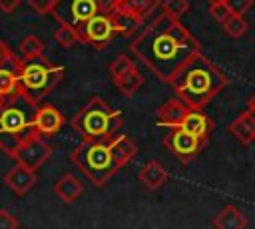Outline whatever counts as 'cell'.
I'll return each mask as SVG.
<instances>
[{"label":"cell","mask_w":255,"mask_h":229,"mask_svg":"<svg viewBox=\"0 0 255 229\" xmlns=\"http://www.w3.org/2000/svg\"><path fill=\"white\" fill-rule=\"evenodd\" d=\"M131 52L153 72L155 78L169 84L173 76L201 52L199 40L167 14H159L131 42Z\"/></svg>","instance_id":"6da1fadb"},{"label":"cell","mask_w":255,"mask_h":229,"mask_svg":"<svg viewBox=\"0 0 255 229\" xmlns=\"http://www.w3.org/2000/svg\"><path fill=\"white\" fill-rule=\"evenodd\" d=\"M169 86L189 108L203 110L227 86V76L199 52L173 76Z\"/></svg>","instance_id":"7a4b0ae2"},{"label":"cell","mask_w":255,"mask_h":229,"mask_svg":"<svg viewBox=\"0 0 255 229\" xmlns=\"http://www.w3.org/2000/svg\"><path fill=\"white\" fill-rule=\"evenodd\" d=\"M38 106L40 104L26 94L0 100V149L4 153L10 155L26 137L36 133L34 117Z\"/></svg>","instance_id":"3957f363"},{"label":"cell","mask_w":255,"mask_h":229,"mask_svg":"<svg viewBox=\"0 0 255 229\" xmlns=\"http://www.w3.org/2000/svg\"><path fill=\"white\" fill-rule=\"evenodd\" d=\"M72 129L82 139H106L112 141L122 135L124 117L122 112L112 108L104 98L88 100L70 119Z\"/></svg>","instance_id":"277c9868"},{"label":"cell","mask_w":255,"mask_h":229,"mask_svg":"<svg viewBox=\"0 0 255 229\" xmlns=\"http://www.w3.org/2000/svg\"><path fill=\"white\" fill-rule=\"evenodd\" d=\"M70 161L96 187L106 185L110 177L122 169L114 151V139H82V143L70 153Z\"/></svg>","instance_id":"5b68a950"},{"label":"cell","mask_w":255,"mask_h":229,"mask_svg":"<svg viewBox=\"0 0 255 229\" xmlns=\"http://www.w3.org/2000/svg\"><path fill=\"white\" fill-rule=\"evenodd\" d=\"M64 72H66L64 66L52 64V62L44 60L42 56L34 58V60H24L22 74H20L22 90L28 98H32L34 102L40 104L62 82Z\"/></svg>","instance_id":"8992f818"},{"label":"cell","mask_w":255,"mask_h":229,"mask_svg":"<svg viewBox=\"0 0 255 229\" xmlns=\"http://www.w3.org/2000/svg\"><path fill=\"white\" fill-rule=\"evenodd\" d=\"M96 14H100L98 0H56L52 12L58 24H68L74 28L84 26Z\"/></svg>","instance_id":"52a82bcc"},{"label":"cell","mask_w":255,"mask_h":229,"mask_svg":"<svg viewBox=\"0 0 255 229\" xmlns=\"http://www.w3.org/2000/svg\"><path fill=\"white\" fill-rule=\"evenodd\" d=\"M78 34H80L82 44H88L96 50H104L116 36V28H114L110 14H96L84 26L78 28Z\"/></svg>","instance_id":"ba28073f"},{"label":"cell","mask_w":255,"mask_h":229,"mask_svg":"<svg viewBox=\"0 0 255 229\" xmlns=\"http://www.w3.org/2000/svg\"><path fill=\"white\" fill-rule=\"evenodd\" d=\"M171 131L163 137V145L179 159V161H189L193 159L201 147L205 145V139L193 135L191 131L183 129V127H169Z\"/></svg>","instance_id":"9c48e42d"},{"label":"cell","mask_w":255,"mask_h":229,"mask_svg":"<svg viewBox=\"0 0 255 229\" xmlns=\"http://www.w3.org/2000/svg\"><path fill=\"white\" fill-rule=\"evenodd\" d=\"M52 153V147L46 143V139L38 133L26 137L12 153L10 157L16 159V163H22L26 167H32V169H38Z\"/></svg>","instance_id":"30bf717a"},{"label":"cell","mask_w":255,"mask_h":229,"mask_svg":"<svg viewBox=\"0 0 255 229\" xmlns=\"http://www.w3.org/2000/svg\"><path fill=\"white\" fill-rule=\"evenodd\" d=\"M22 66H24V58L16 54H10L0 62V100H8L18 94H24L20 82Z\"/></svg>","instance_id":"8fae6325"},{"label":"cell","mask_w":255,"mask_h":229,"mask_svg":"<svg viewBox=\"0 0 255 229\" xmlns=\"http://www.w3.org/2000/svg\"><path fill=\"white\" fill-rule=\"evenodd\" d=\"M62 125H64V115L56 106H50V104L38 106V112L34 117L36 133H40L42 137H50V135H56L62 129Z\"/></svg>","instance_id":"7c38bea8"},{"label":"cell","mask_w":255,"mask_h":229,"mask_svg":"<svg viewBox=\"0 0 255 229\" xmlns=\"http://www.w3.org/2000/svg\"><path fill=\"white\" fill-rule=\"evenodd\" d=\"M229 133L243 145L255 141V104L253 102H247V110L237 119H233V123L229 125Z\"/></svg>","instance_id":"4fadbf2b"},{"label":"cell","mask_w":255,"mask_h":229,"mask_svg":"<svg viewBox=\"0 0 255 229\" xmlns=\"http://www.w3.org/2000/svg\"><path fill=\"white\" fill-rule=\"evenodd\" d=\"M191 108L181 100V98H171V100H165L161 106H159V110H157V119H155V123L159 125V127H175L181 119H183V115L189 112Z\"/></svg>","instance_id":"5bb4252c"},{"label":"cell","mask_w":255,"mask_h":229,"mask_svg":"<svg viewBox=\"0 0 255 229\" xmlns=\"http://www.w3.org/2000/svg\"><path fill=\"white\" fill-rule=\"evenodd\" d=\"M4 183L16 193V195H26L34 185H36V169L26 167L22 163H16L6 175Z\"/></svg>","instance_id":"9a60e30c"},{"label":"cell","mask_w":255,"mask_h":229,"mask_svg":"<svg viewBox=\"0 0 255 229\" xmlns=\"http://www.w3.org/2000/svg\"><path fill=\"white\" fill-rule=\"evenodd\" d=\"M175 127H183V129L191 131L193 135H197V137H201V139H205V141H207L209 133L213 131V121H211V119H209L201 110L191 108Z\"/></svg>","instance_id":"2e32d148"},{"label":"cell","mask_w":255,"mask_h":229,"mask_svg":"<svg viewBox=\"0 0 255 229\" xmlns=\"http://www.w3.org/2000/svg\"><path fill=\"white\" fill-rule=\"evenodd\" d=\"M110 16H112L116 34H120V36H131L145 20L143 16H139V14L131 12V10H124V8H116Z\"/></svg>","instance_id":"e0dca14e"},{"label":"cell","mask_w":255,"mask_h":229,"mask_svg":"<svg viewBox=\"0 0 255 229\" xmlns=\"http://www.w3.org/2000/svg\"><path fill=\"white\" fill-rule=\"evenodd\" d=\"M167 177H169L167 169H165L157 159L147 161V163L139 169V173H137L139 183H141L143 187H147V189H157V187H161V185L167 181Z\"/></svg>","instance_id":"ac0fdd59"},{"label":"cell","mask_w":255,"mask_h":229,"mask_svg":"<svg viewBox=\"0 0 255 229\" xmlns=\"http://www.w3.org/2000/svg\"><path fill=\"white\" fill-rule=\"evenodd\" d=\"M52 189H54V193H56L64 203H72V201H76V199L84 193L82 181H80L76 175H72V173H64L62 177H58Z\"/></svg>","instance_id":"d6986e66"},{"label":"cell","mask_w":255,"mask_h":229,"mask_svg":"<svg viewBox=\"0 0 255 229\" xmlns=\"http://www.w3.org/2000/svg\"><path fill=\"white\" fill-rule=\"evenodd\" d=\"M213 227H217V229H243V227H247V217L235 205H225L215 215Z\"/></svg>","instance_id":"ffe728a7"},{"label":"cell","mask_w":255,"mask_h":229,"mask_svg":"<svg viewBox=\"0 0 255 229\" xmlns=\"http://www.w3.org/2000/svg\"><path fill=\"white\" fill-rule=\"evenodd\" d=\"M114 86L118 88L120 94H124L126 98H131V96H135V92L143 86V76L133 68L131 72H128V74H124V76H120V78H116V80H114Z\"/></svg>","instance_id":"44dd1931"},{"label":"cell","mask_w":255,"mask_h":229,"mask_svg":"<svg viewBox=\"0 0 255 229\" xmlns=\"http://www.w3.org/2000/svg\"><path fill=\"white\" fill-rule=\"evenodd\" d=\"M114 151H116V157H118V163L124 167L131 157H135L137 153V145L128 137V135H120L114 139Z\"/></svg>","instance_id":"7402d4cb"},{"label":"cell","mask_w":255,"mask_h":229,"mask_svg":"<svg viewBox=\"0 0 255 229\" xmlns=\"http://www.w3.org/2000/svg\"><path fill=\"white\" fill-rule=\"evenodd\" d=\"M44 42L36 36V34H26L22 40H20V56L24 60H34V58H40L44 54Z\"/></svg>","instance_id":"603a6c76"},{"label":"cell","mask_w":255,"mask_h":229,"mask_svg":"<svg viewBox=\"0 0 255 229\" xmlns=\"http://www.w3.org/2000/svg\"><path fill=\"white\" fill-rule=\"evenodd\" d=\"M221 26H223L225 34H227L229 38H233V40L241 38V36H243V34L249 30L247 20L243 18V14H237V12H231V14L225 18V22H223Z\"/></svg>","instance_id":"cb8c5ba5"},{"label":"cell","mask_w":255,"mask_h":229,"mask_svg":"<svg viewBox=\"0 0 255 229\" xmlns=\"http://www.w3.org/2000/svg\"><path fill=\"white\" fill-rule=\"evenodd\" d=\"M157 6H161L159 0H118L116 8H124V10H131L143 18H147Z\"/></svg>","instance_id":"d4e9b609"},{"label":"cell","mask_w":255,"mask_h":229,"mask_svg":"<svg viewBox=\"0 0 255 229\" xmlns=\"http://www.w3.org/2000/svg\"><path fill=\"white\" fill-rule=\"evenodd\" d=\"M52 36H54L56 44H60L62 48H72L76 42H82L80 34H78V28L68 26V24H58V28L54 30Z\"/></svg>","instance_id":"484cf974"},{"label":"cell","mask_w":255,"mask_h":229,"mask_svg":"<svg viewBox=\"0 0 255 229\" xmlns=\"http://www.w3.org/2000/svg\"><path fill=\"white\" fill-rule=\"evenodd\" d=\"M161 10H163V14L171 16L175 20H181L189 12V2L187 0H163Z\"/></svg>","instance_id":"4316f807"},{"label":"cell","mask_w":255,"mask_h":229,"mask_svg":"<svg viewBox=\"0 0 255 229\" xmlns=\"http://www.w3.org/2000/svg\"><path fill=\"white\" fill-rule=\"evenodd\" d=\"M135 66H133V62H131V58L129 56H126V54H120L112 64H110V76H112V80H116V78H120V76H124V74H128V72H131Z\"/></svg>","instance_id":"83f0119b"},{"label":"cell","mask_w":255,"mask_h":229,"mask_svg":"<svg viewBox=\"0 0 255 229\" xmlns=\"http://www.w3.org/2000/svg\"><path fill=\"white\" fill-rule=\"evenodd\" d=\"M209 14H211L213 20H217L219 24H223L225 18L231 14V8L227 6L225 0H211L209 2Z\"/></svg>","instance_id":"f1b7e54d"},{"label":"cell","mask_w":255,"mask_h":229,"mask_svg":"<svg viewBox=\"0 0 255 229\" xmlns=\"http://www.w3.org/2000/svg\"><path fill=\"white\" fill-rule=\"evenodd\" d=\"M28 4L38 14H52L54 6H56V0H28Z\"/></svg>","instance_id":"f546056e"},{"label":"cell","mask_w":255,"mask_h":229,"mask_svg":"<svg viewBox=\"0 0 255 229\" xmlns=\"http://www.w3.org/2000/svg\"><path fill=\"white\" fill-rule=\"evenodd\" d=\"M16 227H18V219L8 209H0V229H16Z\"/></svg>","instance_id":"4dcf8cb0"},{"label":"cell","mask_w":255,"mask_h":229,"mask_svg":"<svg viewBox=\"0 0 255 229\" xmlns=\"http://www.w3.org/2000/svg\"><path fill=\"white\" fill-rule=\"evenodd\" d=\"M225 2L231 8V12H237V14H245L253 4V0H225Z\"/></svg>","instance_id":"1f68e13d"},{"label":"cell","mask_w":255,"mask_h":229,"mask_svg":"<svg viewBox=\"0 0 255 229\" xmlns=\"http://www.w3.org/2000/svg\"><path fill=\"white\" fill-rule=\"evenodd\" d=\"M100 6V14H112L118 6V0H98Z\"/></svg>","instance_id":"d6a6232c"},{"label":"cell","mask_w":255,"mask_h":229,"mask_svg":"<svg viewBox=\"0 0 255 229\" xmlns=\"http://www.w3.org/2000/svg\"><path fill=\"white\" fill-rule=\"evenodd\" d=\"M18 4H20V0H0V10L4 14H12L18 8Z\"/></svg>","instance_id":"836d02e7"}]
</instances>
